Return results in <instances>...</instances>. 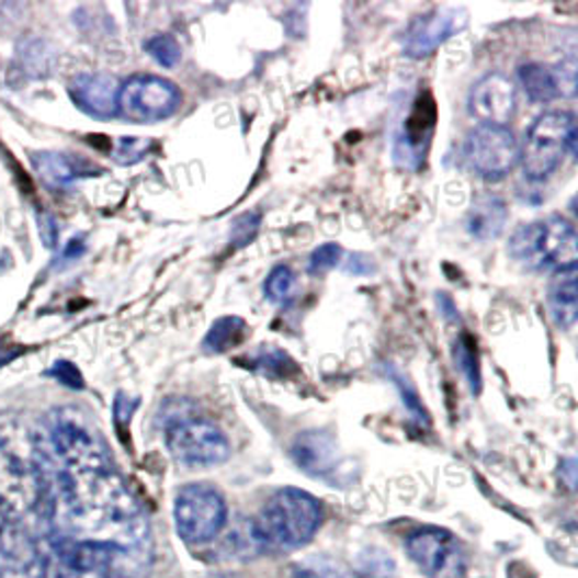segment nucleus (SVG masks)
<instances>
[{
	"label": "nucleus",
	"mask_w": 578,
	"mask_h": 578,
	"mask_svg": "<svg viewBox=\"0 0 578 578\" xmlns=\"http://www.w3.org/2000/svg\"><path fill=\"white\" fill-rule=\"evenodd\" d=\"M248 330V324L241 317H222L213 324L206 333L202 347L208 353H226L228 349L237 347Z\"/></svg>",
	"instance_id": "nucleus-19"
},
{
	"label": "nucleus",
	"mask_w": 578,
	"mask_h": 578,
	"mask_svg": "<svg viewBox=\"0 0 578 578\" xmlns=\"http://www.w3.org/2000/svg\"><path fill=\"white\" fill-rule=\"evenodd\" d=\"M13 355H15V349H11V347H4V344L0 342V366H2L4 362H9Z\"/></svg>",
	"instance_id": "nucleus-30"
},
{
	"label": "nucleus",
	"mask_w": 578,
	"mask_h": 578,
	"mask_svg": "<svg viewBox=\"0 0 578 578\" xmlns=\"http://www.w3.org/2000/svg\"><path fill=\"white\" fill-rule=\"evenodd\" d=\"M39 235H42L46 248H55L57 246V226H55L53 217L39 215Z\"/></svg>",
	"instance_id": "nucleus-29"
},
{
	"label": "nucleus",
	"mask_w": 578,
	"mask_h": 578,
	"mask_svg": "<svg viewBox=\"0 0 578 578\" xmlns=\"http://www.w3.org/2000/svg\"><path fill=\"white\" fill-rule=\"evenodd\" d=\"M455 362H457L460 371L466 375V379L471 384V390L479 393L481 390V371H479V364H477V351L473 349L468 338L457 340V344H455Z\"/></svg>",
	"instance_id": "nucleus-22"
},
{
	"label": "nucleus",
	"mask_w": 578,
	"mask_h": 578,
	"mask_svg": "<svg viewBox=\"0 0 578 578\" xmlns=\"http://www.w3.org/2000/svg\"><path fill=\"white\" fill-rule=\"evenodd\" d=\"M515 87L502 75H488L477 81L468 98V109L481 126H507L515 115Z\"/></svg>",
	"instance_id": "nucleus-11"
},
{
	"label": "nucleus",
	"mask_w": 578,
	"mask_h": 578,
	"mask_svg": "<svg viewBox=\"0 0 578 578\" xmlns=\"http://www.w3.org/2000/svg\"><path fill=\"white\" fill-rule=\"evenodd\" d=\"M33 167L39 173V178L53 189H68L83 175V169L75 159L66 155H57V152L35 155Z\"/></svg>",
	"instance_id": "nucleus-17"
},
{
	"label": "nucleus",
	"mask_w": 578,
	"mask_h": 578,
	"mask_svg": "<svg viewBox=\"0 0 578 578\" xmlns=\"http://www.w3.org/2000/svg\"><path fill=\"white\" fill-rule=\"evenodd\" d=\"M551 317L562 330H573L577 324V264L553 271L548 286Z\"/></svg>",
	"instance_id": "nucleus-14"
},
{
	"label": "nucleus",
	"mask_w": 578,
	"mask_h": 578,
	"mask_svg": "<svg viewBox=\"0 0 578 578\" xmlns=\"http://www.w3.org/2000/svg\"><path fill=\"white\" fill-rule=\"evenodd\" d=\"M406 548L413 564L429 578L466 577V551L462 542L446 529H418L408 537Z\"/></svg>",
	"instance_id": "nucleus-7"
},
{
	"label": "nucleus",
	"mask_w": 578,
	"mask_h": 578,
	"mask_svg": "<svg viewBox=\"0 0 578 578\" xmlns=\"http://www.w3.org/2000/svg\"><path fill=\"white\" fill-rule=\"evenodd\" d=\"M324 522L321 502L304 490L284 488L269 498L251 522L262 551H297L306 546Z\"/></svg>",
	"instance_id": "nucleus-1"
},
{
	"label": "nucleus",
	"mask_w": 578,
	"mask_h": 578,
	"mask_svg": "<svg viewBox=\"0 0 578 578\" xmlns=\"http://www.w3.org/2000/svg\"><path fill=\"white\" fill-rule=\"evenodd\" d=\"M166 444L171 457L186 468L219 466L233 453L226 433L215 422L178 410L167 413Z\"/></svg>",
	"instance_id": "nucleus-2"
},
{
	"label": "nucleus",
	"mask_w": 578,
	"mask_h": 578,
	"mask_svg": "<svg viewBox=\"0 0 578 578\" xmlns=\"http://www.w3.org/2000/svg\"><path fill=\"white\" fill-rule=\"evenodd\" d=\"M464 26L466 13L462 9H433L424 15H418L410 24L404 37V50L412 59L429 57Z\"/></svg>",
	"instance_id": "nucleus-10"
},
{
	"label": "nucleus",
	"mask_w": 578,
	"mask_h": 578,
	"mask_svg": "<svg viewBox=\"0 0 578 578\" xmlns=\"http://www.w3.org/2000/svg\"><path fill=\"white\" fill-rule=\"evenodd\" d=\"M137 399H128L124 395H117V401H115V420L117 422H131V416L137 408Z\"/></svg>",
	"instance_id": "nucleus-28"
},
{
	"label": "nucleus",
	"mask_w": 578,
	"mask_h": 578,
	"mask_svg": "<svg viewBox=\"0 0 578 578\" xmlns=\"http://www.w3.org/2000/svg\"><path fill=\"white\" fill-rule=\"evenodd\" d=\"M144 48L163 68H175L182 57V48L171 35H155L146 42Z\"/></svg>",
	"instance_id": "nucleus-21"
},
{
	"label": "nucleus",
	"mask_w": 578,
	"mask_h": 578,
	"mask_svg": "<svg viewBox=\"0 0 578 578\" xmlns=\"http://www.w3.org/2000/svg\"><path fill=\"white\" fill-rule=\"evenodd\" d=\"M520 84L531 102H553L557 98H573L577 91V61L568 59L559 66L526 64L518 72Z\"/></svg>",
	"instance_id": "nucleus-12"
},
{
	"label": "nucleus",
	"mask_w": 578,
	"mask_h": 578,
	"mask_svg": "<svg viewBox=\"0 0 578 578\" xmlns=\"http://www.w3.org/2000/svg\"><path fill=\"white\" fill-rule=\"evenodd\" d=\"M507 204L496 195H481L466 215V230L477 241L498 239L507 226Z\"/></svg>",
	"instance_id": "nucleus-16"
},
{
	"label": "nucleus",
	"mask_w": 578,
	"mask_h": 578,
	"mask_svg": "<svg viewBox=\"0 0 578 578\" xmlns=\"http://www.w3.org/2000/svg\"><path fill=\"white\" fill-rule=\"evenodd\" d=\"M295 578H321L317 573H313V570H302V573H297L295 575Z\"/></svg>",
	"instance_id": "nucleus-31"
},
{
	"label": "nucleus",
	"mask_w": 578,
	"mask_h": 578,
	"mask_svg": "<svg viewBox=\"0 0 578 578\" xmlns=\"http://www.w3.org/2000/svg\"><path fill=\"white\" fill-rule=\"evenodd\" d=\"M226 518L228 507L224 496L208 484H189L175 495V531L189 544L215 540L222 533Z\"/></svg>",
	"instance_id": "nucleus-5"
},
{
	"label": "nucleus",
	"mask_w": 578,
	"mask_h": 578,
	"mask_svg": "<svg viewBox=\"0 0 578 578\" xmlns=\"http://www.w3.org/2000/svg\"><path fill=\"white\" fill-rule=\"evenodd\" d=\"M509 249L529 269H564L577 264V230L564 217H548L520 226Z\"/></svg>",
	"instance_id": "nucleus-4"
},
{
	"label": "nucleus",
	"mask_w": 578,
	"mask_h": 578,
	"mask_svg": "<svg viewBox=\"0 0 578 578\" xmlns=\"http://www.w3.org/2000/svg\"><path fill=\"white\" fill-rule=\"evenodd\" d=\"M468 166L486 180H500L520 163V146L507 126H477L464 144Z\"/></svg>",
	"instance_id": "nucleus-8"
},
{
	"label": "nucleus",
	"mask_w": 578,
	"mask_h": 578,
	"mask_svg": "<svg viewBox=\"0 0 578 578\" xmlns=\"http://www.w3.org/2000/svg\"><path fill=\"white\" fill-rule=\"evenodd\" d=\"M258 226H260V215L258 213H248L243 217H239L233 226V241L243 248L248 246L249 241H253L256 233H258Z\"/></svg>",
	"instance_id": "nucleus-25"
},
{
	"label": "nucleus",
	"mask_w": 578,
	"mask_h": 578,
	"mask_svg": "<svg viewBox=\"0 0 578 578\" xmlns=\"http://www.w3.org/2000/svg\"><path fill=\"white\" fill-rule=\"evenodd\" d=\"M148 152V144L135 139V137H126L117 144V150H115V159L124 166L128 163H135V161H141L144 155Z\"/></svg>",
	"instance_id": "nucleus-26"
},
{
	"label": "nucleus",
	"mask_w": 578,
	"mask_h": 578,
	"mask_svg": "<svg viewBox=\"0 0 578 578\" xmlns=\"http://www.w3.org/2000/svg\"><path fill=\"white\" fill-rule=\"evenodd\" d=\"M53 446L57 455L81 475L111 471V462L100 438L79 418L61 416L53 429Z\"/></svg>",
	"instance_id": "nucleus-9"
},
{
	"label": "nucleus",
	"mask_w": 578,
	"mask_h": 578,
	"mask_svg": "<svg viewBox=\"0 0 578 578\" xmlns=\"http://www.w3.org/2000/svg\"><path fill=\"white\" fill-rule=\"evenodd\" d=\"M293 457L304 471H308L313 475H321L330 466L333 449L326 438H321L317 433H308V435L297 438V442L293 446Z\"/></svg>",
	"instance_id": "nucleus-18"
},
{
	"label": "nucleus",
	"mask_w": 578,
	"mask_h": 578,
	"mask_svg": "<svg viewBox=\"0 0 578 578\" xmlns=\"http://www.w3.org/2000/svg\"><path fill=\"white\" fill-rule=\"evenodd\" d=\"M342 258V248L338 243H324L321 248L315 249L308 262V271L313 275H324L331 271Z\"/></svg>",
	"instance_id": "nucleus-24"
},
{
	"label": "nucleus",
	"mask_w": 578,
	"mask_h": 578,
	"mask_svg": "<svg viewBox=\"0 0 578 578\" xmlns=\"http://www.w3.org/2000/svg\"><path fill=\"white\" fill-rule=\"evenodd\" d=\"M566 152H577V122L568 111L542 113L526 133L524 146L520 148V163L524 175L533 182L548 178Z\"/></svg>",
	"instance_id": "nucleus-3"
},
{
	"label": "nucleus",
	"mask_w": 578,
	"mask_h": 578,
	"mask_svg": "<svg viewBox=\"0 0 578 578\" xmlns=\"http://www.w3.org/2000/svg\"><path fill=\"white\" fill-rule=\"evenodd\" d=\"M297 277L288 264H277L264 280V297L273 304H286L295 297Z\"/></svg>",
	"instance_id": "nucleus-20"
},
{
	"label": "nucleus",
	"mask_w": 578,
	"mask_h": 578,
	"mask_svg": "<svg viewBox=\"0 0 578 578\" xmlns=\"http://www.w3.org/2000/svg\"><path fill=\"white\" fill-rule=\"evenodd\" d=\"M260 373L269 375V377H277V375H286V366H293V362L288 360V355L280 349L273 347H264L258 355H256V364H253Z\"/></svg>",
	"instance_id": "nucleus-23"
},
{
	"label": "nucleus",
	"mask_w": 578,
	"mask_h": 578,
	"mask_svg": "<svg viewBox=\"0 0 578 578\" xmlns=\"http://www.w3.org/2000/svg\"><path fill=\"white\" fill-rule=\"evenodd\" d=\"M48 375L55 377L57 382H61V384L68 386V388H77V390H81L84 386L83 377H81L79 369H77L72 362H57V364L48 371Z\"/></svg>",
	"instance_id": "nucleus-27"
},
{
	"label": "nucleus",
	"mask_w": 578,
	"mask_h": 578,
	"mask_svg": "<svg viewBox=\"0 0 578 578\" xmlns=\"http://www.w3.org/2000/svg\"><path fill=\"white\" fill-rule=\"evenodd\" d=\"M120 546L111 542H95V540H83V542H66L59 551L64 564L79 573V575H93L104 573L113 559L117 557Z\"/></svg>",
	"instance_id": "nucleus-15"
},
{
	"label": "nucleus",
	"mask_w": 578,
	"mask_h": 578,
	"mask_svg": "<svg viewBox=\"0 0 578 578\" xmlns=\"http://www.w3.org/2000/svg\"><path fill=\"white\" fill-rule=\"evenodd\" d=\"M68 95L89 117L111 120L117 115L120 83L109 75H79L68 84Z\"/></svg>",
	"instance_id": "nucleus-13"
},
{
	"label": "nucleus",
	"mask_w": 578,
	"mask_h": 578,
	"mask_svg": "<svg viewBox=\"0 0 578 578\" xmlns=\"http://www.w3.org/2000/svg\"><path fill=\"white\" fill-rule=\"evenodd\" d=\"M182 102V93L169 79L157 75H135L120 84L117 115L133 124H157L171 117Z\"/></svg>",
	"instance_id": "nucleus-6"
}]
</instances>
